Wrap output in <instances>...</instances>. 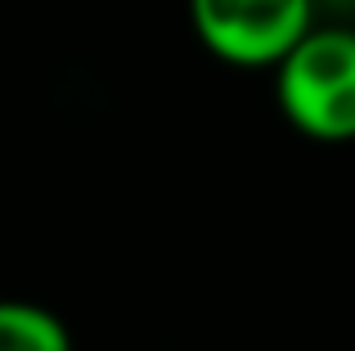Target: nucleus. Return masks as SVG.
I'll list each match as a JSON object with an SVG mask.
<instances>
[{
	"label": "nucleus",
	"instance_id": "obj_1",
	"mask_svg": "<svg viewBox=\"0 0 355 351\" xmlns=\"http://www.w3.org/2000/svg\"><path fill=\"white\" fill-rule=\"evenodd\" d=\"M275 104L306 140H355V27L315 23L275 68Z\"/></svg>",
	"mask_w": 355,
	"mask_h": 351
},
{
	"label": "nucleus",
	"instance_id": "obj_2",
	"mask_svg": "<svg viewBox=\"0 0 355 351\" xmlns=\"http://www.w3.org/2000/svg\"><path fill=\"white\" fill-rule=\"evenodd\" d=\"M189 23L230 68H279L315 27V0H189Z\"/></svg>",
	"mask_w": 355,
	"mask_h": 351
},
{
	"label": "nucleus",
	"instance_id": "obj_3",
	"mask_svg": "<svg viewBox=\"0 0 355 351\" xmlns=\"http://www.w3.org/2000/svg\"><path fill=\"white\" fill-rule=\"evenodd\" d=\"M0 351H72V334L41 302L0 298Z\"/></svg>",
	"mask_w": 355,
	"mask_h": 351
}]
</instances>
